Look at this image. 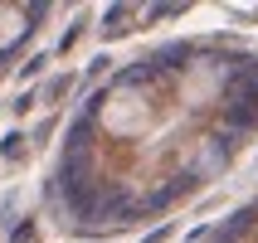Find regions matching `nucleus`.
Segmentation results:
<instances>
[{
	"label": "nucleus",
	"instance_id": "obj_1",
	"mask_svg": "<svg viewBox=\"0 0 258 243\" xmlns=\"http://www.w3.org/2000/svg\"><path fill=\"white\" fill-rule=\"evenodd\" d=\"M98 122H102V131H112L117 141H137V136H146V131L156 127V107H151V98H146L142 88L122 83V88H112L102 98Z\"/></svg>",
	"mask_w": 258,
	"mask_h": 243
},
{
	"label": "nucleus",
	"instance_id": "obj_2",
	"mask_svg": "<svg viewBox=\"0 0 258 243\" xmlns=\"http://www.w3.org/2000/svg\"><path fill=\"white\" fill-rule=\"evenodd\" d=\"M25 34H29V10H20V5H0V54L15 49Z\"/></svg>",
	"mask_w": 258,
	"mask_h": 243
}]
</instances>
